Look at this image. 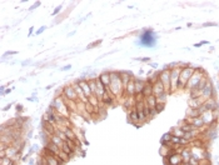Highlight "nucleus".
<instances>
[{"mask_svg":"<svg viewBox=\"0 0 219 165\" xmlns=\"http://www.w3.org/2000/svg\"><path fill=\"white\" fill-rule=\"evenodd\" d=\"M109 89H110V93L114 96H119L120 95L122 89H124L122 78H120V74L115 73V71L110 73V85H109Z\"/></svg>","mask_w":219,"mask_h":165,"instance_id":"1","label":"nucleus"},{"mask_svg":"<svg viewBox=\"0 0 219 165\" xmlns=\"http://www.w3.org/2000/svg\"><path fill=\"white\" fill-rule=\"evenodd\" d=\"M194 71H195V68H192V66L182 68V71H180V75H179L178 88H184V86H187V82L189 81V79L192 78V75L194 74Z\"/></svg>","mask_w":219,"mask_h":165,"instance_id":"2","label":"nucleus"},{"mask_svg":"<svg viewBox=\"0 0 219 165\" xmlns=\"http://www.w3.org/2000/svg\"><path fill=\"white\" fill-rule=\"evenodd\" d=\"M53 108L56 110V112H59L62 116H64V118H68V114H69V108H68L66 103H64L63 101V97H59V99H55L54 103H53Z\"/></svg>","mask_w":219,"mask_h":165,"instance_id":"3","label":"nucleus"},{"mask_svg":"<svg viewBox=\"0 0 219 165\" xmlns=\"http://www.w3.org/2000/svg\"><path fill=\"white\" fill-rule=\"evenodd\" d=\"M140 44L144 46H154L155 44V35L152 30H145L144 33L140 35Z\"/></svg>","mask_w":219,"mask_h":165,"instance_id":"4","label":"nucleus"},{"mask_svg":"<svg viewBox=\"0 0 219 165\" xmlns=\"http://www.w3.org/2000/svg\"><path fill=\"white\" fill-rule=\"evenodd\" d=\"M204 76V74L202 75V69H195V71H194V74L192 75V78L189 79V81L187 82V88L188 89H195L198 86V84H199V81L202 80V78Z\"/></svg>","mask_w":219,"mask_h":165,"instance_id":"5","label":"nucleus"},{"mask_svg":"<svg viewBox=\"0 0 219 165\" xmlns=\"http://www.w3.org/2000/svg\"><path fill=\"white\" fill-rule=\"evenodd\" d=\"M180 71H182V68H178V66H174L170 70V91H174V90L178 89Z\"/></svg>","mask_w":219,"mask_h":165,"instance_id":"6","label":"nucleus"},{"mask_svg":"<svg viewBox=\"0 0 219 165\" xmlns=\"http://www.w3.org/2000/svg\"><path fill=\"white\" fill-rule=\"evenodd\" d=\"M159 80L163 82L165 91L170 90V70L169 69H164L162 73L159 74Z\"/></svg>","mask_w":219,"mask_h":165,"instance_id":"7","label":"nucleus"},{"mask_svg":"<svg viewBox=\"0 0 219 165\" xmlns=\"http://www.w3.org/2000/svg\"><path fill=\"white\" fill-rule=\"evenodd\" d=\"M63 97H65L68 100H73V101H78V94L74 90L73 86H65L63 90Z\"/></svg>","mask_w":219,"mask_h":165,"instance_id":"8","label":"nucleus"},{"mask_svg":"<svg viewBox=\"0 0 219 165\" xmlns=\"http://www.w3.org/2000/svg\"><path fill=\"white\" fill-rule=\"evenodd\" d=\"M167 91H165V88L163 85V82H162L160 80H158L157 82H154L153 84V95L155 96H159L162 95V94H165Z\"/></svg>","mask_w":219,"mask_h":165,"instance_id":"9","label":"nucleus"},{"mask_svg":"<svg viewBox=\"0 0 219 165\" xmlns=\"http://www.w3.org/2000/svg\"><path fill=\"white\" fill-rule=\"evenodd\" d=\"M79 86H80V88L83 89V91H84V94H85V96L89 97L93 95L92 94V89H90V85H89V81H86V80H79Z\"/></svg>","mask_w":219,"mask_h":165,"instance_id":"10","label":"nucleus"},{"mask_svg":"<svg viewBox=\"0 0 219 165\" xmlns=\"http://www.w3.org/2000/svg\"><path fill=\"white\" fill-rule=\"evenodd\" d=\"M202 97H204L205 100H208V99H210V97L213 96V88H212V84L208 81L207 82V85L204 86V89L202 90V95H201Z\"/></svg>","mask_w":219,"mask_h":165,"instance_id":"11","label":"nucleus"},{"mask_svg":"<svg viewBox=\"0 0 219 165\" xmlns=\"http://www.w3.org/2000/svg\"><path fill=\"white\" fill-rule=\"evenodd\" d=\"M204 101H205V99H204V97H202V96L195 97V99H190L189 100V108H192V109H199L203 104H204Z\"/></svg>","mask_w":219,"mask_h":165,"instance_id":"12","label":"nucleus"},{"mask_svg":"<svg viewBox=\"0 0 219 165\" xmlns=\"http://www.w3.org/2000/svg\"><path fill=\"white\" fill-rule=\"evenodd\" d=\"M204 108H205V110H208V111H214L216 109L218 108V104H217V101L213 99V97H210V99L208 100H205L204 101Z\"/></svg>","mask_w":219,"mask_h":165,"instance_id":"13","label":"nucleus"},{"mask_svg":"<svg viewBox=\"0 0 219 165\" xmlns=\"http://www.w3.org/2000/svg\"><path fill=\"white\" fill-rule=\"evenodd\" d=\"M187 121L189 123L190 125H193L195 129L204 126V123H203V120H202L201 116H199V118H187Z\"/></svg>","mask_w":219,"mask_h":165,"instance_id":"14","label":"nucleus"},{"mask_svg":"<svg viewBox=\"0 0 219 165\" xmlns=\"http://www.w3.org/2000/svg\"><path fill=\"white\" fill-rule=\"evenodd\" d=\"M201 118L203 120V123H204V125H209V124L213 121V119H214L213 111H208V110H207L205 112H203V114L201 115Z\"/></svg>","mask_w":219,"mask_h":165,"instance_id":"15","label":"nucleus"},{"mask_svg":"<svg viewBox=\"0 0 219 165\" xmlns=\"http://www.w3.org/2000/svg\"><path fill=\"white\" fill-rule=\"evenodd\" d=\"M143 96H144V99L145 97H148L150 95H153V84L152 82H145V86H144V90H143Z\"/></svg>","mask_w":219,"mask_h":165,"instance_id":"16","label":"nucleus"},{"mask_svg":"<svg viewBox=\"0 0 219 165\" xmlns=\"http://www.w3.org/2000/svg\"><path fill=\"white\" fill-rule=\"evenodd\" d=\"M168 159H169V164L170 165H180L182 164V161H183L180 154H174L173 156H169Z\"/></svg>","mask_w":219,"mask_h":165,"instance_id":"17","label":"nucleus"},{"mask_svg":"<svg viewBox=\"0 0 219 165\" xmlns=\"http://www.w3.org/2000/svg\"><path fill=\"white\" fill-rule=\"evenodd\" d=\"M145 104L148 105V106L150 108V109H155V106H157V96L155 95H150V96H148V97H145Z\"/></svg>","mask_w":219,"mask_h":165,"instance_id":"18","label":"nucleus"},{"mask_svg":"<svg viewBox=\"0 0 219 165\" xmlns=\"http://www.w3.org/2000/svg\"><path fill=\"white\" fill-rule=\"evenodd\" d=\"M63 131L65 133V135H66L68 139H70V140H73V141H75V142L78 141V140H77V135H75V133H74L73 130H71V127L64 126V127H63Z\"/></svg>","mask_w":219,"mask_h":165,"instance_id":"19","label":"nucleus"},{"mask_svg":"<svg viewBox=\"0 0 219 165\" xmlns=\"http://www.w3.org/2000/svg\"><path fill=\"white\" fill-rule=\"evenodd\" d=\"M99 79L105 88H109V85H110V73H103L101 75H99Z\"/></svg>","mask_w":219,"mask_h":165,"instance_id":"20","label":"nucleus"},{"mask_svg":"<svg viewBox=\"0 0 219 165\" xmlns=\"http://www.w3.org/2000/svg\"><path fill=\"white\" fill-rule=\"evenodd\" d=\"M134 84H135V94H142L143 90H144V86H145V82L142 81V80H138V79H135L134 80Z\"/></svg>","mask_w":219,"mask_h":165,"instance_id":"21","label":"nucleus"},{"mask_svg":"<svg viewBox=\"0 0 219 165\" xmlns=\"http://www.w3.org/2000/svg\"><path fill=\"white\" fill-rule=\"evenodd\" d=\"M18 151H19V149H18L15 145L9 146V148H8V149L5 150L6 156H8V158H10V159H13V158H14L15 155H18Z\"/></svg>","mask_w":219,"mask_h":165,"instance_id":"22","label":"nucleus"},{"mask_svg":"<svg viewBox=\"0 0 219 165\" xmlns=\"http://www.w3.org/2000/svg\"><path fill=\"white\" fill-rule=\"evenodd\" d=\"M125 94L127 95H129V96H133L134 94H135V84H134V80H130L129 81V84L127 85V88H125Z\"/></svg>","mask_w":219,"mask_h":165,"instance_id":"23","label":"nucleus"},{"mask_svg":"<svg viewBox=\"0 0 219 165\" xmlns=\"http://www.w3.org/2000/svg\"><path fill=\"white\" fill-rule=\"evenodd\" d=\"M47 149L51 154H54V155H59V153H60V148L59 146H56L55 144H53V142H50L49 145H47Z\"/></svg>","mask_w":219,"mask_h":165,"instance_id":"24","label":"nucleus"},{"mask_svg":"<svg viewBox=\"0 0 219 165\" xmlns=\"http://www.w3.org/2000/svg\"><path fill=\"white\" fill-rule=\"evenodd\" d=\"M50 140H51V142H53V144H55L56 146H59V148H62V145L64 144V141H63L62 139H60V138H59V136H58V135H56V134L51 135V136H50Z\"/></svg>","mask_w":219,"mask_h":165,"instance_id":"25","label":"nucleus"},{"mask_svg":"<svg viewBox=\"0 0 219 165\" xmlns=\"http://www.w3.org/2000/svg\"><path fill=\"white\" fill-rule=\"evenodd\" d=\"M120 78H122V81H123V86H124V89H125V88H127V85L129 84V81L131 80L130 75L128 74V73H122V74H120Z\"/></svg>","mask_w":219,"mask_h":165,"instance_id":"26","label":"nucleus"},{"mask_svg":"<svg viewBox=\"0 0 219 165\" xmlns=\"http://www.w3.org/2000/svg\"><path fill=\"white\" fill-rule=\"evenodd\" d=\"M60 150H62L63 153H65V154H68L69 156H73V154H74V150L70 148L69 145L66 144V142H64V144L62 145V148H60Z\"/></svg>","mask_w":219,"mask_h":165,"instance_id":"27","label":"nucleus"},{"mask_svg":"<svg viewBox=\"0 0 219 165\" xmlns=\"http://www.w3.org/2000/svg\"><path fill=\"white\" fill-rule=\"evenodd\" d=\"M187 114H188V118H199V116H201L198 109H192V108L188 109Z\"/></svg>","mask_w":219,"mask_h":165,"instance_id":"28","label":"nucleus"},{"mask_svg":"<svg viewBox=\"0 0 219 165\" xmlns=\"http://www.w3.org/2000/svg\"><path fill=\"white\" fill-rule=\"evenodd\" d=\"M129 119L131 120L133 123H137L139 121V118H138V112H137V109H131L130 112H129Z\"/></svg>","mask_w":219,"mask_h":165,"instance_id":"29","label":"nucleus"},{"mask_svg":"<svg viewBox=\"0 0 219 165\" xmlns=\"http://www.w3.org/2000/svg\"><path fill=\"white\" fill-rule=\"evenodd\" d=\"M172 134H173V136H177V138H183L184 136V131L180 129V127H175Z\"/></svg>","mask_w":219,"mask_h":165,"instance_id":"30","label":"nucleus"},{"mask_svg":"<svg viewBox=\"0 0 219 165\" xmlns=\"http://www.w3.org/2000/svg\"><path fill=\"white\" fill-rule=\"evenodd\" d=\"M0 165H14V160L6 156V158H4V159L0 160Z\"/></svg>","mask_w":219,"mask_h":165,"instance_id":"31","label":"nucleus"},{"mask_svg":"<svg viewBox=\"0 0 219 165\" xmlns=\"http://www.w3.org/2000/svg\"><path fill=\"white\" fill-rule=\"evenodd\" d=\"M180 129H182V130L184 131V133H188V131H192V130H194L195 127H194L193 125H190L189 123H188V124H184V125H182V126H180Z\"/></svg>","mask_w":219,"mask_h":165,"instance_id":"32","label":"nucleus"},{"mask_svg":"<svg viewBox=\"0 0 219 165\" xmlns=\"http://www.w3.org/2000/svg\"><path fill=\"white\" fill-rule=\"evenodd\" d=\"M89 85H90V89H92V94L96 96V82H95V80H89Z\"/></svg>","mask_w":219,"mask_h":165,"instance_id":"33","label":"nucleus"},{"mask_svg":"<svg viewBox=\"0 0 219 165\" xmlns=\"http://www.w3.org/2000/svg\"><path fill=\"white\" fill-rule=\"evenodd\" d=\"M59 158H60V159H62L63 161H64V163H66V161H69V155H68V154H65V153H63L62 151V150H60V153H59V155H58Z\"/></svg>","mask_w":219,"mask_h":165,"instance_id":"34","label":"nucleus"},{"mask_svg":"<svg viewBox=\"0 0 219 165\" xmlns=\"http://www.w3.org/2000/svg\"><path fill=\"white\" fill-rule=\"evenodd\" d=\"M165 100H167V95H165V94H162V95L157 96V103L165 104Z\"/></svg>","mask_w":219,"mask_h":165,"instance_id":"35","label":"nucleus"},{"mask_svg":"<svg viewBox=\"0 0 219 165\" xmlns=\"http://www.w3.org/2000/svg\"><path fill=\"white\" fill-rule=\"evenodd\" d=\"M164 105H165V104H160V103H158V104H157V106H155V110H157L158 112L162 111V110H163V109H164Z\"/></svg>","mask_w":219,"mask_h":165,"instance_id":"36","label":"nucleus"},{"mask_svg":"<svg viewBox=\"0 0 219 165\" xmlns=\"http://www.w3.org/2000/svg\"><path fill=\"white\" fill-rule=\"evenodd\" d=\"M40 165H49V164H48V160H47V158L41 156V163H40Z\"/></svg>","mask_w":219,"mask_h":165,"instance_id":"37","label":"nucleus"},{"mask_svg":"<svg viewBox=\"0 0 219 165\" xmlns=\"http://www.w3.org/2000/svg\"><path fill=\"white\" fill-rule=\"evenodd\" d=\"M39 5H40V3H35V4H34V5H33L31 7H30V10H33V9H35V7H36V6H39Z\"/></svg>","mask_w":219,"mask_h":165,"instance_id":"38","label":"nucleus"},{"mask_svg":"<svg viewBox=\"0 0 219 165\" xmlns=\"http://www.w3.org/2000/svg\"><path fill=\"white\" fill-rule=\"evenodd\" d=\"M44 30H45V28H41L40 30H38V34H40V33H43V31H44Z\"/></svg>","mask_w":219,"mask_h":165,"instance_id":"39","label":"nucleus"},{"mask_svg":"<svg viewBox=\"0 0 219 165\" xmlns=\"http://www.w3.org/2000/svg\"><path fill=\"white\" fill-rule=\"evenodd\" d=\"M70 68H71L70 65H68V66H65V68H63V69H62V70H68V69H70Z\"/></svg>","mask_w":219,"mask_h":165,"instance_id":"40","label":"nucleus"},{"mask_svg":"<svg viewBox=\"0 0 219 165\" xmlns=\"http://www.w3.org/2000/svg\"><path fill=\"white\" fill-rule=\"evenodd\" d=\"M59 10H60V6H59V7H56V9L54 10V14H56V13H58V11H59Z\"/></svg>","mask_w":219,"mask_h":165,"instance_id":"41","label":"nucleus"}]
</instances>
